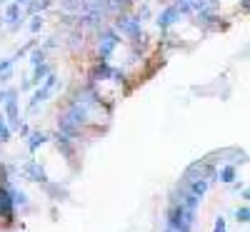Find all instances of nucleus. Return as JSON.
<instances>
[{
	"mask_svg": "<svg viewBox=\"0 0 250 232\" xmlns=\"http://www.w3.org/2000/svg\"><path fill=\"white\" fill-rule=\"evenodd\" d=\"M180 18H183V15H180L178 5H175V3H170V5H165V8H163V13L158 15V20H155V23H158L160 33H168V30H170V28L178 23Z\"/></svg>",
	"mask_w": 250,
	"mask_h": 232,
	"instance_id": "nucleus-3",
	"label": "nucleus"
},
{
	"mask_svg": "<svg viewBox=\"0 0 250 232\" xmlns=\"http://www.w3.org/2000/svg\"><path fill=\"white\" fill-rule=\"evenodd\" d=\"M18 130H20V135H23V137H28V133H30V128H28V125H23V122H20Z\"/></svg>",
	"mask_w": 250,
	"mask_h": 232,
	"instance_id": "nucleus-16",
	"label": "nucleus"
},
{
	"mask_svg": "<svg viewBox=\"0 0 250 232\" xmlns=\"http://www.w3.org/2000/svg\"><path fill=\"white\" fill-rule=\"evenodd\" d=\"M40 48H43L45 53H48V50H53V48H58V35H50V38H48V40H45V43L40 45Z\"/></svg>",
	"mask_w": 250,
	"mask_h": 232,
	"instance_id": "nucleus-14",
	"label": "nucleus"
},
{
	"mask_svg": "<svg viewBox=\"0 0 250 232\" xmlns=\"http://www.w3.org/2000/svg\"><path fill=\"white\" fill-rule=\"evenodd\" d=\"M23 8H20V5H15V3H10L8 8H5V18L3 20H8V28L10 30H18L20 25H23Z\"/></svg>",
	"mask_w": 250,
	"mask_h": 232,
	"instance_id": "nucleus-5",
	"label": "nucleus"
},
{
	"mask_svg": "<svg viewBox=\"0 0 250 232\" xmlns=\"http://www.w3.org/2000/svg\"><path fill=\"white\" fill-rule=\"evenodd\" d=\"M50 142V135L48 133H43V130H30L28 133V150L30 153H38L43 145H48Z\"/></svg>",
	"mask_w": 250,
	"mask_h": 232,
	"instance_id": "nucleus-6",
	"label": "nucleus"
},
{
	"mask_svg": "<svg viewBox=\"0 0 250 232\" xmlns=\"http://www.w3.org/2000/svg\"><path fill=\"white\" fill-rule=\"evenodd\" d=\"M8 193H10V200H13L15 210H18V207H28V195L23 193V190H18L13 182L8 185Z\"/></svg>",
	"mask_w": 250,
	"mask_h": 232,
	"instance_id": "nucleus-7",
	"label": "nucleus"
},
{
	"mask_svg": "<svg viewBox=\"0 0 250 232\" xmlns=\"http://www.w3.org/2000/svg\"><path fill=\"white\" fill-rule=\"evenodd\" d=\"M163 232H173V230H170V227H165V230H163Z\"/></svg>",
	"mask_w": 250,
	"mask_h": 232,
	"instance_id": "nucleus-18",
	"label": "nucleus"
},
{
	"mask_svg": "<svg viewBox=\"0 0 250 232\" xmlns=\"http://www.w3.org/2000/svg\"><path fill=\"white\" fill-rule=\"evenodd\" d=\"M13 65H15V58H5L0 60V82H8L13 75Z\"/></svg>",
	"mask_w": 250,
	"mask_h": 232,
	"instance_id": "nucleus-10",
	"label": "nucleus"
},
{
	"mask_svg": "<svg viewBox=\"0 0 250 232\" xmlns=\"http://www.w3.org/2000/svg\"><path fill=\"white\" fill-rule=\"evenodd\" d=\"M50 70H53V68L48 65V62H40V65H35V68H33V77H30V82L38 88L40 82H43V80L48 77V73H50Z\"/></svg>",
	"mask_w": 250,
	"mask_h": 232,
	"instance_id": "nucleus-8",
	"label": "nucleus"
},
{
	"mask_svg": "<svg viewBox=\"0 0 250 232\" xmlns=\"http://www.w3.org/2000/svg\"><path fill=\"white\" fill-rule=\"evenodd\" d=\"M40 62H48V53L43 48H33L30 50V65L35 68V65H40Z\"/></svg>",
	"mask_w": 250,
	"mask_h": 232,
	"instance_id": "nucleus-11",
	"label": "nucleus"
},
{
	"mask_svg": "<svg viewBox=\"0 0 250 232\" xmlns=\"http://www.w3.org/2000/svg\"><path fill=\"white\" fill-rule=\"evenodd\" d=\"M218 180L225 182V185H230L238 180V170H235V165H223L220 170H218Z\"/></svg>",
	"mask_w": 250,
	"mask_h": 232,
	"instance_id": "nucleus-9",
	"label": "nucleus"
},
{
	"mask_svg": "<svg viewBox=\"0 0 250 232\" xmlns=\"http://www.w3.org/2000/svg\"><path fill=\"white\" fill-rule=\"evenodd\" d=\"M218 232H225V230H218Z\"/></svg>",
	"mask_w": 250,
	"mask_h": 232,
	"instance_id": "nucleus-20",
	"label": "nucleus"
},
{
	"mask_svg": "<svg viewBox=\"0 0 250 232\" xmlns=\"http://www.w3.org/2000/svg\"><path fill=\"white\" fill-rule=\"evenodd\" d=\"M20 175H25L30 182H48V175H45V170H43V165H40L38 160H28L23 167H20Z\"/></svg>",
	"mask_w": 250,
	"mask_h": 232,
	"instance_id": "nucleus-4",
	"label": "nucleus"
},
{
	"mask_svg": "<svg viewBox=\"0 0 250 232\" xmlns=\"http://www.w3.org/2000/svg\"><path fill=\"white\" fill-rule=\"evenodd\" d=\"M13 3H15V5H20V8H23V5L28 3V0H13Z\"/></svg>",
	"mask_w": 250,
	"mask_h": 232,
	"instance_id": "nucleus-17",
	"label": "nucleus"
},
{
	"mask_svg": "<svg viewBox=\"0 0 250 232\" xmlns=\"http://www.w3.org/2000/svg\"><path fill=\"white\" fill-rule=\"evenodd\" d=\"M43 25H45V20H43V15H30V23H28V28H30V33L33 35H38L40 30H43Z\"/></svg>",
	"mask_w": 250,
	"mask_h": 232,
	"instance_id": "nucleus-12",
	"label": "nucleus"
},
{
	"mask_svg": "<svg viewBox=\"0 0 250 232\" xmlns=\"http://www.w3.org/2000/svg\"><path fill=\"white\" fill-rule=\"evenodd\" d=\"M35 85H33V82L30 80H23V85H20V90H23V93H28V90H33Z\"/></svg>",
	"mask_w": 250,
	"mask_h": 232,
	"instance_id": "nucleus-15",
	"label": "nucleus"
},
{
	"mask_svg": "<svg viewBox=\"0 0 250 232\" xmlns=\"http://www.w3.org/2000/svg\"><path fill=\"white\" fill-rule=\"evenodd\" d=\"M120 45V35L115 28H100L98 30V40H95V50L100 60H110V55L118 50Z\"/></svg>",
	"mask_w": 250,
	"mask_h": 232,
	"instance_id": "nucleus-1",
	"label": "nucleus"
},
{
	"mask_svg": "<svg viewBox=\"0 0 250 232\" xmlns=\"http://www.w3.org/2000/svg\"><path fill=\"white\" fill-rule=\"evenodd\" d=\"M235 220H238L240 225H248V222H250V207H248V205H243V207L235 210Z\"/></svg>",
	"mask_w": 250,
	"mask_h": 232,
	"instance_id": "nucleus-13",
	"label": "nucleus"
},
{
	"mask_svg": "<svg viewBox=\"0 0 250 232\" xmlns=\"http://www.w3.org/2000/svg\"><path fill=\"white\" fill-rule=\"evenodd\" d=\"M168 227H170L173 232H190V230H193V225L185 222V210H183L180 202H173V205L168 207Z\"/></svg>",
	"mask_w": 250,
	"mask_h": 232,
	"instance_id": "nucleus-2",
	"label": "nucleus"
},
{
	"mask_svg": "<svg viewBox=\"0 0 250 232\" xmlns=\"http://www.w3.org/2000/svg\"><path fill=\"white\" fill-rule=\"evenodd\" d=\"M3 3H5V0H0V5H3Z\"/></svg>",
	"mask_w": 250,
	"mask_h": 232,
	"instance_id": "nucleus-19",
	"label": "nucleus"
}]
</instances>
